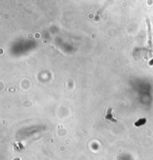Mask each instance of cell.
<instances>
[{"mask_svg": "<svg viewBox=\"0 0 153 160\" xmlns=\"http://www.w3.org/2000/svg\"><path fill=\"white\" fill-rule=\"evenodd\" d=\"M111 111H112L111 108H110V109L108 110V112H107V115H106V119H108V120H110L111 121L116 122V120L114 118V117H112V113H111Z\"/></svg>", "mask_w": 153, "mask_h": 160, "instance_id": "1", "label": "cell"}]
</instances>
